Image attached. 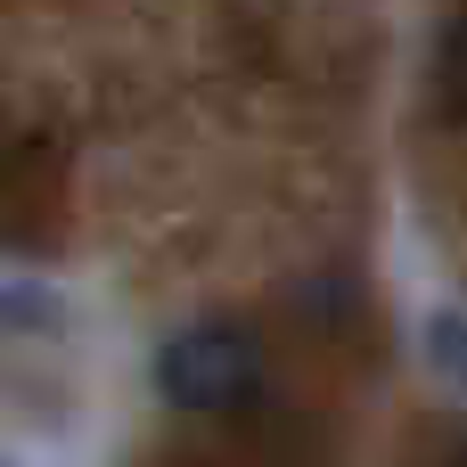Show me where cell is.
Listing matches in <instances>:
<instances>
[{
	"label": "cell",
	"mask_w": 467,
	"mask_h": 467,
	"mask_svg": "<svg viewBox=\"0 0 467 467\" xmlns=\"http://www.w3.org/2000/svg\"><path fill=\"white\" fill-rule=\"evenodd\" d=\"M435 345H443V369L467 378V320H435Z\"/></svg>",
	"instance_id": "obj_3"
},
{
	"label": "cell",
	"mask_w": 467,
	"mask_h": 467,
	"mask_svg": "<svg viewBox=\"0 0 467 467\" xmlns=\"http://www.w3.org/2000/svg\"><path fill=\"white\" fill-rule=\"evenodd\" d=\"M156 394L181 419H238L263 402V345L230 320H189L156 345Z\"/></svg>",
	"instance_id": "obj_1"
},
{
	"label": "cell",
	"mask_w": 467,
	"mask_h": 467,
	"mask_svg": "<svg viewBox=\"0 0 467 467\" xmlns=\"http://www.w3.org/2000/svg\"><path fill=\"white\" fill-rule=\"evenodd\" d=\"M460 467H467V451H460Z\"/></svg>",
	"instance_id": "obj_4"
},
{
	"label": "cell",
	"mask_w": 467,
	"mask_h": 467,
	"mask_svg": "<svg viewBox=\"0 0 467 467\" xmlns=\"http://www.w3.org/2000/svg\"><path fill=\"white\" fill-rule=\"evenodd\" d=\"M435 99H443V115L467 123V16H451L435 41Z\"/></svg>",
	"instance_id": "obj_2"
}]
</instances>
